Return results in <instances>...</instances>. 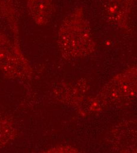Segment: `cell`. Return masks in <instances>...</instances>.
<instances>
[{
  "label": "cell",
  "instance_id": "obj_1",
  "mask_svg": "<svg viewBox=\"0 0 137 153\" xmlns=\"http://www.w3.org/2000/svg\"><path fill=\"white\" fill-rule=\"evenodd\" d=\"M59 44L66 58L85 57L95 50V44L87 20L79 10L68 17L60 29Z\"/></svg>",
  "mask_w": 137,
  "mask_h": 153
},
{
  "label": "cell",
  "instance_id": "obj_2",
  "mask_svg": "<svg viewBox=\"0 0 137 153\" xmlns=\"http://www.w3.org/2000/svg\"><path fill=\"white\" fill-rule=\"evenodd\" d=\"M137 96V66L114 76L99 92L92 105L95 108L109 104L124 103Z\"/></svg>",
  "mask_w": 137,
  "mask_h": 153
},
{
  "label": "cell",
  "instance_id": "obj_3",
  "mask_svg": "<svg viewBox=\"0 0 137 153\" xmlns=\"http://www.w3.org/2000/svg\"><path fill=\"white\" fill-rule=\"evenodd\" d=\"M30 10L41 23L46 22L53 14V5L49 0H31Z\"/></svg>",
  "mask_w": 137,
  "mask_h": 153
},
{
  "label": "cell",
  "instance_id": "obj_4",
  "mask_svg": "<svg viewBox=\"0 0 137 153\" xmlns=\"http://www.w3.org/2000/svg\"><path fill=\"white\" fill-rule=\"evenodd\" d=\"M12 129L7 122L0 123V147L12 137Z\"/></svg>",
  "mask_w": 137,
  "mask_h": 153
}]
</instances>
